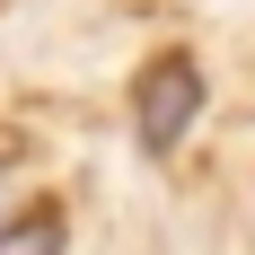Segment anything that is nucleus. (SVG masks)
Returning a JSON list of instances; mask_svg holds the SVG:
<instances>
[{
	"instance_id": "1",
	"label": "nucleus",
	"mask_w": 255,
	"mask_h": 255,
	"mask_svg": "<svg viewBox=\"0 0 255 255\" xmlns=\"http://www.w3.org/2000/svg\"><path fill=\"white\" fill-rule=\"evenodd\" d=\"M203 115V71L185 62V53H158L141 88H132V132H141V150H176L185 132Z\"/></svg>"
},
{
	"instance_id": "2",
	"label": "nucleus",
	"mask_w": 255,
	"mask_h": 255,
	"mask_svg": "<svg viewBox=\"0 0 255 255\" xmlns=\"http://www.w3.org/2000/svg\"><path fill=\"white\" fill-rule=\"evenodd\" d=\"M0 255H62V211H26L0 229Z\"/></svg>"
}]
</instances>
